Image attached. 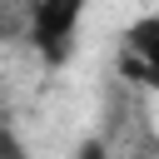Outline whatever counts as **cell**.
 Returning <instances> with one entry per match:
<instances>
[{
  "label": "cell",
  "mask_w": 159,
  "mask_h": 159,
  "mask_svg": "<svg viewBox=\"0 0 159 159\" xmlns=\"http://www.w3.org/2000/svg\"><path fill=\"white\" fill-rule=\"evenodd\" d=\"M0 124H10V104L5 99H0Z\"/></svg>",
  "instance_id": "obj_5"
},
{
  "label": "cell",
  "mask_w": 159,
  "mask_h": 159,
  "mask_svg": "<svg viewBox=\"0 0 159 159\" xmlns=\"http://www.w3.org/2000/svg\"><path fill=\"white\" fill-rule=\"evenodd\" d=\"M84 10H89V0H25L20 35H25L30 50L40 55V65H50V70L70 65V55H75V45H80Z\"/></svg>",
  "instance_id": "obj_1"
},
{
  "label": "cell",
  "mask_w": 159,
  "mask_h": 159,
  "mask_svg": "<svg viewBox=\"0 0 159 159\" xmlns=\"http://www.w3.org/2000/svg\"><path fill=\"white\" fill-rule=\"evenodd\" d=\"M0 159H35V154H30V144L20 139V129H15V124H0Z\"/></svg>",
  "instance_id": "obj_3"
},
{
  "label": "cell",
  "mask_w": 159,
  "mask_h": 159,
  "mask_svg": "<svg viewBox=\"0 0 159 159\" xmlns=\"http://www.w3.org/2000/svg\"><path fill=\"white\" fill-rule=\"evenodd\" d=\"M70 159H114V149H109L104 139H94V134H89V139H80V144H75V154H70Z\"/></svg>",
  "instance_id": "obj_4"
},
{
  "label": "cell",
  "mask_w": 159,
  "mask_h": 159,
  "mask_svg": "<svg viewBox=\"0 0 159 159\" xmlns=\"http://www.w3.org/2000/svg\"><path fill=\"white\" fill-rule=\"evenodd\" d=\"M119 50L144 55V60H159V15H139V20L119 35Z\"/></svg>",
  "instance_id": "obj_2"
}]
</instances>
